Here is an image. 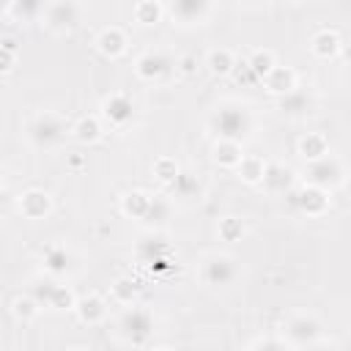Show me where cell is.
Returning <instances> with one entry per match:
<instances>
[{
	"label": "cell",
	"instance_id": "cell-2",
	"mask_svg": "<svg viewBox=\"0 0 351 351\" xmlns=\"http://www.w3.org/2000/svg\"><path fill=\"white\" fill-rule=\"evenodd\" d=\"M63 132H66L63 121H60L58 115H52V112L36 115V118L30 121V126H27V137H30L38 148H49V145H55V143L63 137Z\"/></svg>",
	"mask_w": 351,
	"mask_h": 351
},
{
	"label": "cell",
	"instance_id": "cell-8",
	"mask_svg": "<svg viewBox=\"0 0 351 351\" xmlns=\"http://www.w3.org/2000/svg\"><path fill=\"white\" fill-rule=\"evenodd\" d=\"M170 16L181 25H192V22H203L211 11V5L206 0H176L170 8Z\"/></svg>",
	"mask_w": 351,
	"mask_h": 351
},
{
	"label": "cell",
	"instance_id": "cell-19",
	"mask_svg": "<svg viewBox=\"0 0 351 351\" xmlns=\"http://www.w3.org/2000/svg\"><path fill=\"white\" fill-rule=\"evenodd\" d=\"M247 66L252 69V74L258 77V80H263V77H269L271 71H274V58H271V52H263V49H258L250 60H247Z\"/></svg>",
	"mask_w": 351,
	"mask_h": 351
},
{
	"label": "cell",
	"instance_id": "cell-17",
	"mask_svg": "<svg viewBox=\"0 0 351 351\" xmlns=\"http://www.w3.org/2000/svg\"><path fill=\"white\" fill-rule=\"evenodd\" d=\"M41 261H44V269H47V271L60 274V271H66V266H69V252H66L63 247H47L44 255H41Z\"/></svg>",
	"mask_w": 351,
	"mask_h": 351
},
{
	"label": "cell",
	"instance_id": "cell-16",
	"mask_svg": "<svg viewBox=\"0 0 351 351\" xmlns=\"http://www.w3.org/2000/svg\"><path fill=\"white\" fill-rule=\"evenodd\" d=\"M266 85L274 90V93H291L293 90V71L291 69H282V66H274V71L266 77Z\"/></svg>",
	"mask_w": 351,
	"mask_h": 351
},
{
	"label": "cell",
	"instance_id": "cell-9",
	"mask_svg": "<svg viewBox=\"0 0 351 351\" xmlns=\"http://www.w3.org/2000/svg\"><path fill=\"white\" fill-rule=\"evenodd\" d=\"M167 69H170V58L159 49H148L145 55L137 58V74L143 80H159Z\"/></svg>",
	"mask_w": 351,
	"mask_h": 351
},
{
	"label": "cell",
	"instance_id": "cell-13",
	"mask_svg": "<svg viewBox=\"0 0 351 351\" xmlns=\"http://www.w3.org/2000/svg\"><path fill=\"white\" fill-rule=\"evenodd\" d=\"M296 203H299V208L307 211V214H321V211L326 208V195H324V189L310 186V189H302V192H299Z\"/></svg>",
	"mask_w": 351,
	"mask_h": 351
},
{
	"label": "cell",
	"instance_id": "cell-12",
	"mask_svg": "<svg viewBox=\"0 0 351 351\" xmlns=\"http://www.w3.org/2000/svg\"><path fill=\"white\" fill-rule=\"evenodd\" d=\"M99 49L104 52V55H110V58H115V55H121L123 49H126V38H123V33L118 30V27H104L101 33H99Z\"/></svg>",
	"mask_w": 351,
	"mask_h": 351
},
{
	"label": "cell",
	"instance_id": "cell-24",
	"mask_svg": "<svg viewBox=\"0 0 351 351\" xmlns=\"http://www.w3.org/2000/svg\"><path fill=\"white\" fill-rule=\"evenodd\" d=\"M167 217H170V203H167L165 197H151V206H148V211H145L143 219L156 222V225H165Z\"/></svg>",
	"mask_w": 351,
	"mask_h": 351
},
{
	"label": "cell",
	"instance_id": "cell-18",
	"mask_svg": "<svg viewBox=\"0 0 351 351\" xmlns=\"http://www.w3.org/2000/svg\"><path fill=\"white\" fill-rule=\"evenodd\" d=\"M206 66H208L214 74H228V71H233L236 60H233L230 49H211L208 58H206Z\"/></svg>",
	"mask_w": 351,
	"mask_h": 351
},
{
	"label": "cell",
	"instance_id": "cell-14",
	"mask_svg": "<svg viewBox=\"0 0 351 351\" xmlns=\"http://www.w3.org/2000/svg\"><path fill=\"white\" fill-rule=\"evenodd\" d=\"M77 310H80V315H82V321H88V324H96V321H101L104 318V302L96 296V293H90V296H85V299H80L77 302Z\"/></svg>",
	"mask_w": 351,
	"mask_h": 351
},
{
	"label": "cell",
	"instance_id": "cell-22",
	"mask_svg": "<svg viewBox=\"0 0 351 351\" xmlns=\"http://www.w3.org/2000/svg\"><path fill=\"white\" fill-rule=\"evenodd\" d=\"M214 156L222 165H239L244 159L241 151H239V143H230V140H219V145L214 148Z\"/></svg>",
	"mask_w": 351,
	"mask_h": 351
},
{
	"label": "cell",
	"instance_id": "cell-37",
	"mask_svg": "<svg viewBox=\"0 0 351 351\" xmlns=\"http://www.w3.org/2000/svg\"><path fill=\"white\" fill-rule=\"evenodd\" d=\"M74 351H82V348H74Z\"/></svg>",
	"mask_w": 351,
	"mask_h": 351
},
{
	"label": "cell",
	"instance_id": "cell-7",
	"mask_svg": "<svg viewBox=\"0 0 351 351\" xmlns=\"http://www.w3.org/2000/svg\"><path fill=\"white\" fill-rule=\"evenodd\" d=\"M203 280L208 285H228L236 280V263L228 255H208L203 261Z\"/></svg>",
	"mask_w": 351,
	"mask_h": 351
},
{
	"label": "cell",
	"instance_id": "cell-25",
	"mask_svg": "<svg viewBox=\"0 0 351 351\" xmlns=\"http://www.w3.org/2000/svg\"><path fill=\"white\" fill-rule=\"evenodd\" d=\"M159 14H162V5H156V3H140V5H134V16H137L140 25H151V22H156Z\"/></svg>",
	"mask_w": 351,
	"mask_h": 351
},
{
	"label": "cell",
	"instance_id": "cell-34",
	"mask_svg": "<svg viewBox=\"0 0 351 351\" xmlns=\"http://www.w3.org/2000/svg\"><path fill=\"white\" fill-rule=\"evenodd\" d=\"M222 233H225V236H239V233H241V225H239L233 217H228V219L222 222Z\"/></svg>",
	"mask_w": 351,
	"mask_h": 351
},
{
	"label": "cell",
	"instance_id": "cell-26",
	"mask_svg": "<svg viewBox=\"0 0 351 351\" xmlns=\"http://www.w3.org/2000/svg\"><path fill=\"white\" fill-rule=\"evenodd\" d=\"M310 107V99H307V93H302V90H291L285 99H282V110L285 112H302V110H307Z\"/></svg>",
	"mask_w": 351,
	"mask_h": 351
},
{
	"label": "cell",
	"instance_id": "cell-35",
	"mask_svg": "<svg viewBox=\"0 0 351 351\" xmlns=\"http://www.w3.org/2000/svg\"><path fill=\"white\" fill-rule=\"evenodd\" d=\"M304 351H335L332 346H307Z\"/></svg>",
	"mask_w": 351,
	"mask_h": 351
},
{
	"label": "cell",
	"instance_id": "cell-10",
	"mask_svg": "<svg viewBox=\"0 0 351 351\" xmlns=\"http://www.w3.org/2000/svg\"><path fill=\"white\" fill-rule=\"evenodd\" d=\"M101 110H104V115L110 118V123H115V126H123L126 121H132V112H134L132 99H129L126 93H112L110 99H104Z\"/></svg>",
	"mask_w": 351,
	"mask_h": 351
},
{
	"label": "cell",
	"instance_id": "cell-21",
	"mask_svg": "<svg viewBox=\"0 0 351 351\" xmlns=\"http://www.w3.org/2000/svg\"><path fill=\"white\" fill-rule=\"evenodd\" d=\"M288 181H291V173L282 167V165H269L266 170H263V184L269 186V189H285L288 186Z\"/></svg>",
	"mask_w": 351,
	"mask_h": 351
},
{
	"label": "cell",
	"instance_id": "cell-29",
	"mask_svg": "<svg viewBox=\"0 0 351 351\" xmlns=\"http://www.w3.org/2000/svg\"><path fill=\"white\" fill-rule=\"evenodd\" d=\"M74 132H77V140H96L99 137V121L96 118H82L77 126H74Z\"/></svg>",
	"mask_w": 351,
	"mask_h": 351
},
{
	"label": "cell",
	"instance_id": "cell-27",
	"mask_svg": "<svg viewBox=\"0 0 351 351\" xmlns=\"http://www.w3.org/2000/svg\"><path fill=\"white\" fill-rule=\"evenodd\" d=\"M239 170H241V176H244V181H263V165L258 162V159H241L239 162Z\"/></svg>",
	"mask_w": 351,
	"mask_h": 351
},
{
	"label": "cell",
	"instance_id": "cell-6",
	"mask_svg": "<svg viewBox=\"0 0 351 351\" xmlns=\"http://www.w3.org/2000/svg\"><path fill=\"white\" fill-rule=\"evenodd\" d=\"M343 170H340V162L335 156H324V159H315L310 162L307 167V181L310 186H318V189H326V186H335L340 181Z\"/></svg>",
	"mask_w": 351,
	"mask_h": 351
},
{
	"label": "cell",
	"instance_id": "cell-33",
	"mask_svg": "<svg viewBox=\"0 0 351 351\" xmlns=\"http://www.w3.org/2000/svg\"><path fill=\"white\" fill-rule=\"evenodd\" d=\"M36 307H38V302H36V299H19V302H16V307H14V313H16V315L30 318V315L36 313Z\"/></svg>",
	"mask_w": 351,
	"mask_h": 351
},
{
	"label": "cell",
	"instance_id": "cell-28",
	"mask_svg": "<svg viewBox=\"0 0 351 351\" xmlns=\"http://www.w3.org/2000/svg\"><path fill=\"white\" fill-rule=\"evenodd\" d=\"M197 189V181L189 176V173H178L176 181H173V192L178 197H192V192Z\"/></svg>",
	"mask_w": 351,
	"mask_h": 351
},
{
	"label": "cell",
	"instance_id": "cell-15",
	"mask_svg": "<svg viewBox=\"0 0 351 351\" xmlns=\"http://www.w3.org/2000/svg\"><path fill=\"white\" fill-rule=\"evenodd\" d=\"M340 38H337V33H332V30H321L315 38H313V52L315 55H321V58H329V55H335V52H340Z\"/></svg>",
	"mask_w": 351,
	"mask_h": 351
},
{
	"label": "cell",
	"instance_id": "cell-31",
	"mask_svg": "<svg viewBox=\"0 0 351 351\" xmlns=\"http://www.w3.org/2000/svg\"><path fill=\"white\" fill-rule=\"evenodd\" d=\"M247 351H288V348H285V343H282V340H274V337H263V340L252 343Z\"/></svg>",
	"mask_w": 351,
	"mask_h": 351
},
{
	"label": "cell",
	"instance_id": "cell-20",
	"mask_svg": "<svg viewBox=\"0 0 351 351\" xmlns=\"http://www.w3.org/2000/svg\"><path fill=\"white\" fill-rule=\"evenodd\" d=\"M299 148H302V156H307L313 162L326 156V140H324V134H307Z\"/></svg>",
	"mask_w": 351,
	"mask_h": 351
},
{
	"label": "cell",
	"instance_id": "cell-30",
	"mask_svg": "<svg viewBox=\"0 0 351 351\" xmlns=\"http://www.w3.org/2000/svg\"><path fill=\"white\" fill-rule=\"evenodd\" d=\"M134 282L132 280H118L115 285H112V293L121 299V302H126V304H132V296H134Z\"/></svg>",
	"mask_w": 351,
	"mask_h": 351
},
{
	"label": "cell",
	"instance_id": "cell-32",
	"mask_svg": "<svg viewBox=\"0 0 351 351\" xmlns=\"http://www.w3.org/2000/svg\"><path fill=\"white\" fill-rule=\"evenodd\" d=\"M71 304H74V299H71V291H69V288H63V285H58V291H55V296H52L49 307H58V310H63V307H71Z\"/></svg>",
	"mask_w": 351,
	"mask_h": 351
},
{
	"label": "cell",
	"instance_id": "cell-5",
	"mask_svg": "<svg viewBox=\"0 0 351 351\" xmlns=\"http://www.w3.org/2000/svg\"><path fill=\"white\" fill-rule=\"evenodd\" d=\"M321 335V324L313 315H291L285 321V337L296 346H313Z\"/></svg>",
	"mask_w": 351,
	"mask_h": 351
},
{
	"label": "cell",
	"instance_id": "cell-11",
	"mask_svg": "<svg viewBox=\"0 0 351 351\" xmlns=\"http://www.w3.org/2000/svg\"><path fill=\"white\" fill-rule=\"evenodd\" d=\"M19 208H22L25 217L38 219V217H44V214L49 211V195H47V192H38V189H30V192L22 195Z\"/></svg>",
	"mask_w": 351,
	"mask_h": 351
},
{
	"label": "cell",
	"instance_id": "cell-3",
	"mask_svg": "<svg viewBox=\"0 0 351 351\" xmlns=\"http://www.w3.org/2000/svg\"><path fill=\"white\" fill-rule=\"evenodd\" d=\"M41 16H44L49 30L69 33L80 22V5H74V3H49V5H44Z\"/></svg>",
	"mask_w": 351,
	"mask_h": 351
},
{
	"label": "cell",
	"instance_id": "cell-36",
	"mask_svg": "<svg viewBox=\"0 0 351 351\" xmlns=\"http://www.w3.org/2000/svg\"><path fill=\"white\" fill-rule=\"evenodd\" d=\"M156 351H173V348H156Z\"/></svg>",
	"mask_w": 351,
	"mask_h": 351
},
{
	"label": "cell",
	"instance_id": "cell-1",
	"mask_svg": "<svg viewBox=\"0 0 351 351\" xmlns=\"http://www.w3.org/2000/svg\"><path fill=\"white\" fill-rule=\"evenodd\" d=\"M252 126V118L247 112V107H222L219 112H214L211 118V129L219 134V140H230V143H239Z\"/></svg>",
	"mask_w": 351,
	"mask_h": 351
},
{
	"label": "cell",
	"instance_id": "cell-4",
	"mask_svg": "<svg viewBox=\"0 0 351 351\" xmlns=\"http://www.w3.org/2000/svg\"><path fill=\"white\" fill-rule=\"evenodd\" d=\"M121 329H123L126 340H132V343H143V340H148V335H151V329H154V318H151L148 310H143V307H132V310L123 313V318H121Z\"/></svg>",
	"mask_w": 351,
	"mask_h": 351
},
{
	"label": "cell",
	"instance_id": "cell-23",
	"mask_svg": "<svg viewBox=\"0 0 351 351\" xmlns=\"http://www.w3.org/2000/svg\"><path fill=\"white\" fill-rule=\"evenodd\" d=\"M148 206H151V197H145L143 192H129L126 197H123V211L126 214H134V217H145V211H148Z\"/></svg>",
	"mask_w": 351,
	"mask_h": 351
}]
</instances>
